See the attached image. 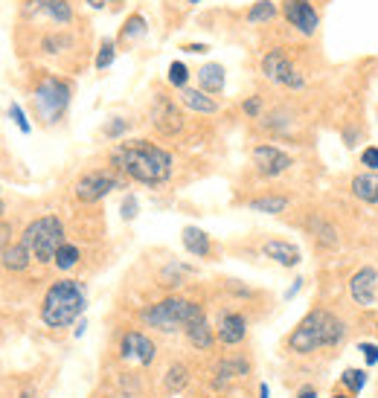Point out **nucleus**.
I'll return each mask as SVG.
<instances>
[{"label": "nucleus", "instance_id": "nucleus-1", "mask_svg": "<svg viewBox=\"0 0 378 398\" xmlns=\"http://www.w3.org/2000/svg\"><path fill=\"white\" fill-rule=\"evenodd\" d=\"M111 163L137 183H166L172 178V154L149 139H126L111 151Z\"/></svg>", "mask_w": 378, "mask_h": 398}, {"label": "nucleus", "instance_id": "nucleus-2", "mask_svg": "<svg viewBox=\"0 0 378 398\" xmlns=\"http://www.w3.org/2000/svg\"><path fill=\"white\" fill-rule=\"evenodd\" d=\"M343 337H346L343 320H338L332 311H326V309H312L297 323V329L288 337V346L297 355H312L323 346H338Z\"/></svg>", "mask_w": 378, "mask_h": 398}, {"label": "nucleus", "instance_id": "nucleus-3", "mask_svg": "<svg viewBox=\"0 0 378 398\" xmlns=\"http://www.w3.org/2000/svg\"><path fill=\"white\" fill-rule=\"evenodd\" d=\"M85 311V288L76 279H59L50 285L41 302V320L50 329H64L73 320H79Z\"/></svg>", "mask_w": 378, "mask_h": 398}, {"label": "nucleus", "instance_id": "nucleus-4", "mask_svg": "<svg viewBox=\"0 0 378 398\" xmlns=\"http://www.w3.org/2000/svg\"><path fill=\"white\" fill-rule=\"evenodd\" d=\"M149 329L157 332H178V329H189L193 323L204 320V309L193 299H183V297H169V299H160L154 306H149L143 314H140Z\"/></svg>", "mask_w": 378, "mask_h": 398}, {"label": "nucleus", "instance_id": "nucleus-5", "mask_svg": "<svg viewBox=\"0 0 378 398\" xmlns=\"http://www.w3.org/2000/svg\"><path fill=\"white\" fill-rule=\"evenodd\" d=\"M23 244L30 247L32 259H38L41 265L53 262L59 247L64 244V224L56 218V216H44V218H35L27 230H23Z\"/></svg>", "mask_w": 378, "mask_h": 398}, {"label": "nucleus", "instance_id": "nucleus-6", "mask_svg": "<svg viewBox=\"0 0 378 398\" xmlns=\"http://www.w3.org/2000/svg\"><path fill=\"white\" fill-rule=\"evenodd\" d=\"M70 85L59 76H44L35 90H32V105H35V113H38V120H44L47 125H53L59 123L67 105H70Z\"/></svg>", "mask_w": 378, "mask_h": 398}, {"label": "nucleus", "instance_id": "nucleus-7", "mask_svg": "<svg viewBox=\"0 0 378 398\" xmlns=\"http://www.w3.org/2000/svg\"><path fill=\"white\" fill-rule=\"evenodd\" d=\"M262 76L271 79L274 85H282V87H291V90H300L305 85L303 73L291 64L288 53L286 50H268L262 56Z\"/></svg>", "mask_w": 378, "mask_h": 398}, {"label": "nucleus", "instance_id": "nucleus-8", "mask_svg": "<svg viewBox=\"0 0 378 398\" xmlns=\"http://www.w3.org/2000/svg\"><path fill=\"white\" fill-rule=\"evenodd\" d=\"M120 186H123V180L116 175H111V172H87V175H82L76 180V198L82 204H97L108 192L120 189Z\"/></svg>", "mask_w": 378, "mask_h": 398}, {"label": "nucleus", "instance_id": "nucleus-9", "mask_svg": "<svg viewBox=\"0 0 378 398\" xmlns=\"http://www.w3.org/2000/svg\"><path fill=\"white\" fill-rule=\"evenodd\" d=\"M282 15L305 38L317 35L320 30V12L312 6V0H282Z\"/></svg>", "mask_w": 378, "mask_h": 398}, {"label": "nucleus", "instance_id": "nucleus-10", "mask_svg": "<svg viewBox=\"0 0 378 398\" xmlns=\"http://www.w3.org/2000/svg\"><path fill=\"white\" fill-rule=\"evenodd\" d=\"M253 166L262 178H279L282 172H288L294 166V160L288 151H282L279 146H271V143H262L253 149Z\"/></svg>", "mask_w": 378, "mask_h": 398}, {"label": "nucleus", "instance_id": "nucleus-11", "mask_svg": "<svg viewBox=\"0 0 378 398\" xmlns=\"http://www.w3.org/2000/svg\"><path fill=\"white\" fill-rule=\"evenodd\" d=\"M152 123H154V128H157L160 134L172 137V134H178V131L183 128V116H181L178 105H175L169 97L157 93V97H154V105H152Z\"/></svg>", "mask_w": 378, "mask_h": 398}, {"label": "nucleus", "instance_id": "nucleus-12", "mask_svg": "<svg viewBox=\"0 0 378 398\" xmlns=\"http://www.w3.org/2000/svg\"><path fill=\"white\" fill-rule=\"evenodd\" d=\"M375 288H378V270L370 265L355 270V276L349 279V294L355 299V306H361V309L375 306Z\"/></svg>", "mask_w": 378, "mask_h": 398}, {"label": "nucleus", "instance_id": "nucleus-13", "mask_svg": "<svg viewBox=\"0 0 378 398\" xmlns=\"http://www.w3.org/2000/svg\"><path fill=\"white\" fill-rule=\"evenodd\" d=\"M120 355L128 358V361H137V363L149 366L154 361V355H157V349H154V343L143 332H128L123 337V343H120Z\"/></svg>", "mask_w": 378, "mask_h": 398}, {"label": "nucleus", "instance_id": "nucleus-14", "mask_svg": "<svg viewBox=\"0 0 378 398\" xmlns=\"http://www.w3.org/2000/svg\"><path fill=\"white\" fill-rule=\"evenodd\" d=\"M30 15H44L56 20L59 27H67V23H73V6L67 4V0H30L27 6Z\"/></svg>", "mask_w": 378, "mask_h": 398}, {"label": "nucleus", "instance_id": "nucleus-15", "mask_svg": "<svg viewBox=\"0 0 378 398\" xmlns=\"http://www.w3.org/2000/svg\"><path fill=\"white\" fill-rule=\"evenodd\" d=\"M262 253L268 256V259H274L276 265H282V268H294V265L303 262L300 247L291 244V242H282V239H271V242H265V244H262Z\"/></svg>", "mask_w": 378, "mask_h": 398}, {"label": "nucleus", "instance_id": "nucleus-16", "mask_svg": "<svg viewBox=\"0 0 378 398\" xmlns=\"http://www.w3.org/2000/svg\"><path fill=\"white\" fill-rule=\"evenodd\" d=\"M248 335V320L242 314H221L219 320V340L227 343V346H236L242 343Z\"/></svg>", "mask_w": 378, "mask_h": 398}, {"label": "nucleus", "instance_id": "nucleus-17", "mask_svg": "<svg viewBox=\"0 0 378 398\" xmlns=\"http://www.w3.org/2000/svg\"><path fill=\"white\" fill-rule=\"evenodd\" d=\"M224 82H227L224 67L216 64V61H209V64H204V67L198 70V87H201L204 93H209V97H219V93L224 90Z\"/></svg>", "mask_w": 378, "mask_h": 398}, {"label": "nucleus", "instance_id": "nucleus-18", "mask_svg": "<svg viewBox=\"0 0 378 398\" xmlns=\"http://www.w3.org/2000/svg\"><path fill=\"white\" fill-rule=\"evenodd\" d=\"M181 102L189 111H195V113H216L219 111L216 97H209V93H204L201 87H183L181 90Z\"/></svg>", "mask_w": 378, "mask_h": 398}, {"label": "nucleus", "instance_id": "nucleus-19", "mask_svg": "<svg viewBox=\"0 0 378 398\" xmlns=\"http://www.w3.org/2000/svg\"><path fill=\"white\" fill-rule=\"evenodd\" d=\"M181 242H183V247H186V253H193L195 259H207L209 256V250H212V244H209V236L201 230V227H183V236H181Z\"/></svg>", "mask_w": 378, "mask_h": 398}, {"label": "nucleus", "instance_id": "nucleus-20", "mask_svg": "<svg viewBox=\"0 0 378 398\" xmlns=\"http://www.w3.org/2000/svg\"><path fill=\"white\" fill-rule=\"evenodd\" d=\"M352 195L364 204H378V172H361L352 178Z\"/></svg>", "mask_w": 378, "mask_h": 398}, {"label": "nucleus", "instance_id": "nucleus-21", "mask_svg": "<svg viewBox=\"0 0 378 398\" xmlns=\"http://www.w3.org/2000/svg\"><path fill=\"white\" fill-rule=\"evenodd\" d=\"M30 259H32V253L30 247L18 242V244H9L4 253H0V262H4L6 270H27L30 268Z\"/></svg>", "mask_w": 378, "mask_h": 398}, {"label": "nucleus", "instance_id": "nucleus-22", "mask_svg": "<svg viewBox=\"0 0 378 398\" xmlns=\"http://www.w3.org/2000/svg\"><path fill=\"white\" fill-rule=\"evenodd\" d=\"M309 232L323 244V247H338L341 244V236H338V230L335 224H329L323 216H312L309 218Z\"/></svg>", "mask_w": 378, "mask_h": 398}, {"label": "nucleus", "instance_id": "nucleus-23", "mask_svg": "<svg viewBox=\"0 0 378 398\" xmlns=\"http://www.w3.org/2000/svg\"><path fill=\"white\" fill-rule=\"evenodd\" d=\"M248 369H250L248 361H221L219 369H216V378H212V387L221 390V387H227L233 378L248 375Z\"/></svg>", "mask_w": 378, "mask_h": 398}, {"label": "nucleus", "instance_id": "nucleus-24", "mask_svg": "<svg viewBox=\"0 0 378 398\" xmlns=\"http://www.w3.org/2000/svg\"><path fill=\"white\" fill-rule=\"evenodd\" d=\"M248 206L253 209V213L279 216V213H286V209H288V198H282V195H265V198H253Z\"/></svg>", "mask_w": 378, "mask_h": 398}, {"label": "nucleus", "instance_id": "nucleus-25", "mask_svg": "<svg viewBox=\"0 0 378 398\" xmlns=\"http://www.w3.org/2000/svg\"><path fill=\"white\" fill-rule=\"evenodd\" d=\"M146 32H149L146 18L140 15V12H134V15H128V18H126V23H123V30H120V41H123V44H128V41L143 38Z\"/></svg>", "mask_w": 378, "mask_h": 398}, {"label": "nucleus", "instance_id": "nucleus-26", "mask_svg": "<svg viewBox=\"0 0 378 398\" xmlns=\"http://www.w3.org/2000/svg\"><path fill=\"white\" fill-rule=\"evenodd\" d=\"M186 337H189V343H193L195 349H209L212 340H216V337H212V329L207 325V320H198V323L189 325V329H186Z\"/></svg>", "mask_w": 378, "mask_h": 398}, {"label": "nucleus", "instance_id": "nucleus-27", "mask_svg": "<svg viewBox=\"0 0 378 398\" xmlns=\"http://www.w3.org/2000/svg\"><path fill=\"white\" fill-rule=\"evenodd\" d=\"M276 4L274 0H256V4L248 9V23H268L276 18Z\"/></svg>", "mask_w": 378, "mask_h": 398}, {"label": "nucleus", "instance_id": "nucleus-28", "mask_svg": "<svg viewBox=\"0 0 378 398\" xmlns=\"http://www.w3.org/2000/svg\"><path fill=\"white\" fill-rule=\"evenodd\" d=\"M53 262H56V268H59V270H70V268H76V262H79V247L64 242V244L59 247V253H56V259H53Z\"/></svg>", "mask_w": 378, "mask_h": 398}, {"label": "nucleus", "instance_id": "nucleus-29", "mask_svg": "<svg viewBox=\"0 0 378 398\" xmlns=\"http://www.w3.org/2000/svg\"><path fill=\"white\" fill-rule=\"evenodd\" d=\"M341 384L349 390V395H358L367 387V372L364 369H346L341 375Z\"/></svg>", "mask_w": 378, "mask_h": 398}, {"label": "nucleus", "instance_id": "nucleus-30", "mask_svg": "<svg viewBox=\"0 0 378 398\" xmlns=\"http://www.w3.org/2000/svg\"><path fill=\"white\" fill-rule=\"evenodd\" d=\"M186 381H189V369L183 363H172L169 372H166V390L169 392H178V390L186 387Z\"/></svg>", "mask_w": 378, "mask_h": 398}, {"label": "nucleus", "instance_id": "nucleus-31", "mask_svg": "<svg viewBox=\"0 0 378 398\" xmlns=\"http://www.w3.org/2000/svg\"><path fill=\"white\" fill-rule=\"evenodd\" d=\"M114 58H116V41L114 38H105L102 44H99V53H97V70H108L111 64H114Z\"/></svg>", "mask_w": 378, "mask_h": 398}, {"label": "nucleus", "instance_id": "nucleus-32", "mask_svg": "<svg viewBox=\"0 0 378 398\" xmlns=\"http://www.w3.org/2000/svg\"><path fill=\"white\" fill-rule=\"evenodd\" d=\"M166 79H169V85H172V87L183 90V87H186V82H189V67H186L183 61H172V64H169Z\"/></svg>", "mask_w": 378, "mask_h": 398}, {"label": "nucleus", "instance_id": "nucleus-33", "mask_svg": "<svg viewBox=\"0 0 378 398\" xmlns=\"http://www.w3.org/2000/svg\"><path fill=\"white\" fill-rule=\"evenodd\" d=\"M70 44H73V38H70L67 32H53V35H47L44 38V50L47 53H61V46H70Z\"/></svg>", "mask_w": 378, "mask_h": 398}, {"label": "nucleus", "instance_id": "nucleus-34", "mask_svg": "<svg viewBox=\"0 0 378 398\" xmlns=\"http://www.w3.org/2000/svg\"><path fill=\"white\" fill-rule=\"evenodd\" d=\"M9 116H12V123L18 125L20 134H30V131H32V125H30V120H27V113H23V108H20L18 102H9Z\"/></svg>", "mask_w": 378, "mask_h": 398}, {"label": "nucleus", "instance_id": "nucleus-35", "mask_svg": "<svg viewBox=\"0 0 378 398\" xmlns=\"http://www.w3.org/2000/svg\"><path fill=\"white\" fill-rule=\"evenodd\" d=\"M126 131H128V123L123 120V116H114V120L105 125V137H108V139H120Z\"/></svg>", "mask_w": 378, "mask_h": 398}, {"label": "nucleus", "instance_id": "nucleus-36", "mask_svg": "<svg viewBox=\"0 0 378 398\" xmlns=\"http://www.w3.org/2000/svg\"><path fill=\"white\" fill-rule=\"evenodd\" d=\"M361 166H367L370 172H378V146H367L361 151Z\"/></svg>", "mask_w": 378, "mask_h": 398}, {"label": "nucleus", "instance_id": "nucleus-37", "mask_svg": "<svg viewBox=\"0 0 378 398\" xmlns=\"http://www.w3.org/2000/svg\"><path fill=\"white\" fill-rule=\"evenodd\" d=\"M120 209H123V218H126V221H131V218H137V209H140V204H137V198H134V195H126Z\"/></svg>", "mask_w": 378, "mask_h": 398}, {"label": "nucleus", "instance_id": "nucleus-38", "mask_svg": "<svg viewBox=\"0 0 378 398\" xmlns=\"http://www.w3.org/2000/svg\"><path fill=\"white\" fill-rule=\"evenodd\" d=\"M245 113L250 116V120H256V116H259V111H262V99H259V97H250V99H245Z\"/></svg>", "mask_w": 378, "mask_h": 398}, {"label": "nucleus", "instance_id": "nucleus-39", "mask_svg": "<svg viewBox=\"0 0 378 398\" xmlns=\"http://www.w3.org/2000/svg\"><path fill=\"white\" fill-rule=\"evenodd\" d=\"M358 349L364 352V358H367V363H370V366H375V363H378V346H375V343H361Z\"/></svg>", "mask_w": 378, "mask_h": 398}, {"label": "nucleus", "instance_id": "nucleus-40", "mask_svg": "<svg viewBox=\"0 0 378 398\" xmlns=\"http://www.w3.org/2000/svg\"><path fill=\"white\" fill-rule=\"evenodd\" d=\"M9 236H12V227H9L6 221H0V253L6 250V244H9Z\"/></svg>", "mask_w": 378, "mask_h": 398}, {"label": "nucleus", "instance_id": "nucleus-41", "mask_svg": "<svg viewBox=\"0 0 378 398\" xmlns=\"http://www.w3.org/2000/svg\"><path fill=\"white\" fill-rule=\"evenodd\" d=\"M343 139H346V149H355L358 146V131L355 128H343Z\"/></svg>", "mask_w": 378, "mask_h": 398}, {"label": "nucleus", "instance_id": "nucleus-42", "mask_svg": "<svg viewBox=\"0 0 378 398\" xmlns=\"http://www.w3.org/2000/svg\"><path fill=\"white\" fill-rule=\"evenodd\" d=\"M207 44H183V53H207Z\"/></svg>", "mask_w": 378, "mask_h": 398}, {"label": "nucleus", "instance_id": "nucleus-43", "mask_svg": "<svg viewBox=\"0 0 378 398\" xmlns=\"http://www.w3.org/2000/svg\"><path fill=\"white\" fill-rule=\"evenodd\" d=\"M300 288H303V279H294V285H291V288H288V291H286V299H294V297H297V291H300Z\"/></svg>", "mask_w": 378, "mask_h": 398}, {"label": "nucleus", "instance_id": "nucleus-44", "mask_svg": "<svg viewBox=\"0 0 378 398\" xmlns=\"http://www.w3.org/2000/svg\"><path fill=\"white\" fill-rule=\"evenodd\" d=\"M297 398H317V390H315V387H303Z\"/></svg>", "mask_w": 378, "mask_h": 398}, {"label": "nucleus", "instance_id": "nucleus-45", "mask_svg": "<svg viewBox=\"0 0 378 398\" xmlns=\"http://www.w3.org/2000/svg\"><path fill=\"white\" fill-rule=\"evenodd\" d=\"M271 395V390H268V384H259V398H268Z\"/></svg>", "mask_w": 378, "mask_h": 398}, {"label": "nucleus", "instance_id": "nucleus-46", "mask_svg": "<svg viewBox=\"0 0 378 398\" xmlns=\"http://www.w3.org/2000/svg\"><path fill=\"white\" fill-rule=\"evenodd\" d=\"M85 329H87V323H85V320H79V329H76L73 335H76V337H82V335H85Z\"/></svg>", "mask_w": 378, "mask_h": 398}, {"label": "nucleus", "instance_id": "nucleus-47", "mask_svg": "<svg viewBox=\"0 0 378 398\" xmlns=\"http://www.w3.org/2000/svg\"><path fill=\"white\" fill-rule=\"evenodd\" d=\"M87 4H90V6H93V9H102V6H105V4H108V0H87Z\"/></svg>", "mask_w": 378, "mask_h": 398}, {"label": "nucleus", "instance_id": "nucleus-48", "mask_svg": "<svg viewBox=\"0 0 378 398\" xmlns=\"http://www.w3.org/2000/svg\"><path fill=\"white\" fill-rule=\"evenodd\" d=\"M332 398H352V395H346V392H335Z\"/></svg>", "mask_w": 378, "mask_h": 398}, {"label": "nucleus", "instance_id": "nucleus-49", "mask_svg": "<svg viewBox=\"0 0 378 398\" xmlns=\"http://www.w3.org/2000/svg\"><path fill=\"white\" fill-rule=\"evenodd\" d=\"M186 4H193V6H195V4H201V0H186Z\"/></svg>", "mask_w": 378, "mask_h": 398}, {"label": "nucleus", "instance_id": "nucleus-50", "mask_svg": "<svg viewBox=\"0 0 378 398\" xmlns=\"http://www.w3.org/2000/svg\"><path fill=\"white\" fill-rule=\"evenodd\" d=\"M108 4H123V0H108Z\"/></svg>", "mask_w": 378, "mask_h": 398}, {"label": "nucleus", "instance_id": "nucleus-51", "mask_svg": "<svg viewBox=\"0 0 378 398\" xmlns=\"http://www.w3.org/2000/svg\"><path fill=\"white\" fill-rule=\"evenodd\" d=\"M0 216H4V201H0Z\"/></svg>", "mask_w": 378, "mask_h": 398}]
</instances>
